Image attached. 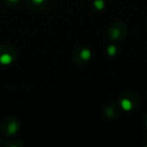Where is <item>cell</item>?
<instances>
[{
	"instance_id": "277c9868",
	"label": "cell",
	"mask_w": 147,
	"mask_h": 147,
	"mask_svg": "<svg viewBox=\"0 0 147 147\" xmlns=\"http://www.w3.org/2000/svg\"><path fill=\"white\" fill-rule=\"evenodd\" d=\"M73 61L79 65L87 63L92 57V51L89 47L85 45H79L73 51Z\"/></svg>"
},
{
	"instance_id": "8fae6325",
	"label": "cell",
	"mask_w": 147,
	"mask_h": 147,
	"mask_svg": "<svg viewBox=\"0 0 147 147\" xmlns=\"http://www.w3.org/2000/svg\"><path fill=\"white\" fill-rule=\"evenodd\" d=\"M21 1H22V0H3L4 4L8 5V6H16Z\"/></svg>"
},
{
	"instance_id": "52a82bcc",
	"label": "cell",
	"mask_w": 147,
	"mask_h": 147,
	"mask_svg": "<svg viewBox=\"0 0 147 147\" xmlns=\"http://www.w3.org/2000/svg\"><path fill=\"white\" fill-rule=\"evenodd\" d=\"M120 112L121 108L119 107V105L111 104L104 108V115H106V117L108 118H116L120 115Z\"/></svg>"
},
{
	"instance_id": "7a4b0ae2",
	"label": "cell",
	"mask_w": 147,
	"mask_h": 147,
	"mask_svg": "<svg viewBox=\"0 0 147 147\" xmlns=\"http://www.w3.org/2000/svg\"><path fill=\"white\" fill-rule=\"evenodd\" d=\"M138 97L132 91H125V92L121 93V95L118 98L119 107L126 112H130V111L136 109L138 106Z\"/></svg>"
},
{
	"instance_id": "8992f818",
	"label": "cell",
	"mask_w": 147,
	"mask_h": 147,
	"mask_svg": "<svg viewBox=\"0 0 147 147\" xmlns=\"http://www.w3.org/2000/svg\"><path fill=\"white\" fill-rule=\"evenodd\" d=\"M26 5L30 10L39 12L47 8L49 0H25Z\"/></svg>"
},
{
	"instance_id": "ba28073f",
	"label": "cell",
	"mask_w": 147,
	"mask_h": 147,
	"mask_svg": "<svg viewBox=\"0 0 147 147\" xmlns=\"http://www.w3.org/2000/svg\"><path fill=\"white\" fill-rule=\"evenodd\" d=\"M3 145H4L5 147H22L23 143H21L20 141L17 140V139H9V140H7Z\"/></svg>"
},
{
	"instance_id": "5b68a950",
	"label": "cell",
	"mask_w": 147,
	"mask_h": 147,
	"mask_svg": "<svg viewBox=\"0 0 147 147\" xmlns=\"http://www.w3.org/2000/svg\"><path fill=\"white\" fill-rule=\"evenodd\" d=\"M16 59V49L10 45H0V65H9Z\"/></svg>"
},
{
	"instance_id": "3957f363",
	"label": "cell",
	"mask_w": 147,
	"mask_h": 147,
	"mask_svg": "<svg viewBox=\"0 0 147 147\" xmlns=\"http://www.w3.org/2000/svg\"><path fill=\"white\" fill-rule=\"evenodd\" d=\"M20 129V123L17 120L15 117L13 116H8L1 122L0 125V130L3 133V135L7 137H12L15 134H17V132Z\"/></svg>"
},
{
	"instance_id": "7c38bea8",
	"label": "cell",
	"mask_w": 147,
	"mask_h": 147,
	"mask_svg": "<svg viewBox=\"0 0 147 147\" xmlns=\"http://www.w3.org/2000/svg\"><path fill=\"white\" fill-rule=\"evenodd\" d=\"M144 124H145V127H146V129H147V113L144 117Z\"/></svg>"
},
{
	"instance_id": "4fadbf2b",
	"label": "cell",
	"mask_w": 147,
	"mask_h": 147,
	"mask_svg": "<svg viewBox=\"0 0 147 147\" xmlns=\"http://www.w3.org/2000/svg\"><path fill=\"white\" fill-rule=\"evenodd\" d=\"M0 144H1V137H0Z\"/></svg>"
},
{
	"instance_id": "6da1fadb",
	"label": "cell",
	"mask_w": 147,
	"mask_h": 147,
	"mask_svg": "<svg viewBox=\"0 0 147 147\" xmlns=\"http://www.w3.org/2000/svg\"><path fill=\"white\" fill-rule=\"evenodd\" d=\"M128 34V27L125 23L116 21L109 25L107 29V35L109 39L113 42H119L122 41Z\"/></svg>"
},
{
	"instance_id": "30bf717a",
	"label": "cell",
	"mask_w": 147,
	"mask_h": 147,
	"mask_svg": "<svg viewBox=\"0 0 147 147\" xmlns=\"http://www.w3.org/2000/svg\"><path fill=\"white\" fill-rule=\"evenodd\" d=\"M117 51H118V47H116V45H110L108 47H107V53L110 57H114V55H117Z\"/></svg>"
},
{
	"instance_id": "9c48e42d",
	"label": "cell",
	"mask_w": 147,
	"mask_h": 147,
	"mask_svg": "<svg viewBox=\"0 0 147 147\" xmlns=\"http://www.w3.org/2000/svg\"><path fill=\"white\" fill-rule=\"evenodd\" d=\"M93 7H94L97 11H102L103 9L106 7V4H105L104 0H94V2H93Z\"/></svg>"
}]
</instances>
